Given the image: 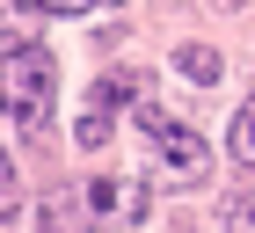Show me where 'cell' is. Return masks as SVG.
<instances>
[{
  "label": "cell",
  "instance_id": "6da1fadb",
  "mask_svg": "<svg viewBox=\"0 0 255 233\" xmlns=\"http://www.w3.org/2000/svg\"><path fill=\"white\" fill-rule=\"evenodd\" d=\"M51 95H59V58L44 44L15 37L7 44V66H0V102H7V124L15 131H37L51 116Z\"/></svg>",
  "mask_w": 255,
  "mask_h": 233
},
{
  "label": "cell",
  "instance_id": "7a4b0ae2",
  "mask_svg": "<svg viewBox=\"0 0 255 233\" xmlns=\"http://www.w3.org/2000/svg\"><path fill=\"white\" fill-rule=\"evenodd\" d=\"M138 131H146V146H153V168L168 175V182H204V175H212L204 138H197V131H182V124H168V110H138Z\"/></svg>",
  "mask_w": 255,
  "mask_h": 233
},
{
  "label": "cell",
  "instance_id": "3957f363",
  "mask_svg": "<svg viewBox=\"0 0 255 233\" xmlns=\"http://www.w3.org/2000/svg\"><path fill=\"white\" fill-rule=\"evenodd\" d=\"M131 88H138L131 73H117V80H95V88H88V110H80V124H73V138L88 146V153H102V146H110V124H117V110L131 102Z\"/></svg>",
  "mask_w": 255,
  "mask_h": 233
},
{
  "label": "cell",
  "instance_id": "277c9868",
  "mask_svg": "<svg viewBox=\"0 0 255 233\" xmlns=\"http://www.w3.org/2000/svg\"><path fill=\"white\" fill-rule=\"evenodd\" d=\"M80 204H88V219L138 226V219H146V182H131V175H95V182L80 190Z\"/></svg>",
  "mask_w": 255,
  "mask_h": 233
},
{
  "label": "cell",
  "instance_id": "5b68a950",
  "mask_svg": "<svg viewBox=\"0 0 255 233\" xmlns=\"http://www.w3.org/2000/svg\"><path fill=\"white\" fill-rule=\"evenodd\" d=\"M226 146H234V160H241V168H255V95L241 102V116H234V138H226Z\"/></svg>",
  "mask_w": 255,
  "mask_h": 233
},
{
  "label": "cell",
  "instance_id": "8992f818",
  "mask_svg": "<svg viewBox=\"0 0 255 233\" xmlns=\"http://www.w3.org/2000/svg\"><path fill=\"white\" fill-rule=\"evenodd\" d=\"M182 73H190V80H219V51L190 44V51H182Z\"/></svg>",
  "mask_w": 255,
  "mask_h": 233
},
{
  "label": "cell",
  "instance_id": "52a82bcc",
  "mask_svg": "<svg viewBox=\"0 0 255 233\" xmlns=\"http://www.w3.org/2000/svg\"><path fill=\"white\" fill-rule=\"evenodd\" d=\"M29 7H51V15H80V7H102V0H29Z\"/></svg>",
  "mask_w": 255,
  "mask_h": 233
}]
</instances>
